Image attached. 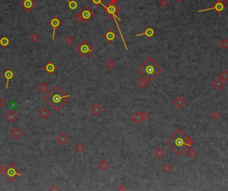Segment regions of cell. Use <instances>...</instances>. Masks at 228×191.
<instances>
[{
    "instance_id": "obj_40",
    "label": "cell",
    "mask_w": 228,
    "mask_h": 191,
    "mask_svg": "<svg viewBox=\"0 0 228 191\" xmlns=\"http://www.w3.org/2000/svg\"><path fill=\"white\" fill-rule=\"evenodd\" d=\"M66 41L68 45H71L74 43V39L72 37H71V36H69V37L66 39Z\"/></svg>"
},
{
    "instance_id": "obj_21",
    "label": "cell",
    "mask_w": 228,
    "mask_h": 191,
    "mask_svg": "<svg viewBox=\"0 0 228 191\" xmlns=\"http://www.w3.org/2000/svg\"><path fill=\"white\" fill-rule=\"evenodd\" d=\"M22 131L20 130L19 128L17 127H15L12 130L10 131V134H11V136L13 137L15 139H18L21 135H22Z\"/></svg>"
},
{
    "instance_id": "obj_9",
    "label": "cell",
    "mask_w": 228,
    "mask_h": 191,
    "mask_svg": "<svg viewBox=\"0 0 228 191\" xmlns=\"http://www.w3.org/2000/svg\"><path fill=\"white\" fill-rule=\"evenodd\" d=\"M19 4L27 12H29L36 5V2L34 0H22Z\"/></svg>"
},
{
    "instance_id": "obj_33",
    "label": "cell",
    "mask_w": 228,
    "mask_h": 191,
    "mask_svg": "<svg viewBox=\"0 0 228 191\" xmlns=\"http://www.w3.org/2000/svg\"><path fill=\"white\" fill-rule=\"evenodd\" d=\"M30 39L34 42V43H37V41L40 39V35H37L36 33H34L31 35V36L30 37Z\"/></svg>"
},
{
    "instance_id": "obj_37",
    "label": "cell",
    "mask_w": 228,
    "mask_h": 191,
    "mask_svg": "<svg viewBox=\"0 0 228 191\" xmlns=\"http://www.w3.org/2000/svg\"><path fill=\"white\" fill-rule=\"evenodd\" d=\"M141 115H142L143 119H147L150 117V114L147 111H144L141 113Z\"/></svg>"
},
{
    "instance_id": "obj_6",
    "label": "cell",
    "mask_w": 228,
    "mask_h": 191,
    "mask_svg": "<svg viewBox=\"0 0 228 191\" xmlns=\"http://www.w3.org/2000/svg\"><path fill=\"white\" fill-rule=\"evenodd\" d=\"M103 11L108 15L109 17H110L111 19H118L120 21H121V19L117 16V15L120 13V9L117 6L114 2L110 1V2L107 5H103Z\"/></svg>"
},
{
    "instance_id": "obj_16",
    "label": "cell",
    "mask_w": 228,
    "mask_h": 191,
    "mask_svg": "<svg viewBox=\"0 0 228 191\" xmlns=\"http://www.w3.org/2000/svg\"><path fill=\"white\" fill-rule=\"evenodd\" d=\"M173 104H174L176 107H178V109H181L185 104H186V101H185V100L184 99V98H182L181 96H179L177 99H176L174 100V101H173Z\"/></svg>"
},
{
    "instance_id": "obj_26",
    "label": "cell",
    "mask_w": 228,
    "mask_h": 191,
    "mask_svg": "<svg viewBox=\"0 0 228 191\" xmlns=\"http://www.w3.org/2000/svg\"><path fill=\"white\" fill-rule=\"evenodd\" d=\"M10 41L9 39L6 37V36H3L2 38L0 39V45L3 47H8V45L9 44Z\"/></svg>"
},
{
    "instance_id": "obj_8",
    "label": "cell",
    "mask_w": 228,
    "mask_h": 191,
    "mask_svg": "<svg viewBox=\"0 0 228 191\" xmlns=\"http://www.w3.org/2000/svg\"><path fill=\"white\" fill-rule=\"evenodd\" d=\"M225 9V5L224 4V3H219V2H216V3H215L213 6L211 7V8H207V9H201V10H199V11H198V13L204 12V11H210V10H212V9H215L217 13H221L224 11Z\"/></svg>"
},
{
    "instance_id": "obj_14",
    "label": "cell",
    "mask_w": 228,
    "mask_h": 191,
    "mask_svg": "<svg viewBox=\"0 0 228 191\" xmlns=\"http://www.w3.org/2000/svg\"><path fill=\"white\" fill-rule=\"evenodd\" d=\"M155 31L153 28H151V27H147L144 32L141 33L137 34L136 36L139 37V36H141V35H146L147 38L150 39L153 37V35H155Z\"/></svg>"
},
{
    "instance_id": "obj_27",
    "label": "cell",
    "mask_w": 228,
    "mask_h": 191,
    "mask_svg": "<svg viewBox=\"0 0 228 191\" xmlns=\"http://www.w3.org/2000/svg\"><path fill=\"white\" fill-rule=\"evenodd\" d=\"M154 154L158 158H161L165 154V151H164V149H162L161 147H158L154 151Z\"/></svg>"
},
{
    "instance_id": "obj_32",
    "label": "cell",
    "mask_w": 228,
    "mask_h": 191,
    "mask_svg": "<svg viewBox=\"0 0 228 191\" xmlns=\"http://www.w3.org/2000/svg\"><path fill=\"white\" fill-rule=\"evenodd\" d=\"M162 168V170H164V172H165V173H170V170L172 169V167H171V165H169L168 163H165V164H164V165H163L162 168Z\"/></svg>"
},
{
    "instance_id": "obj_1",
    "label": "cell",
    "mask_w": 228,
    "mask_h": 191,
    "mask_svg": "<svg viewBox=\"0 0 228 191\" xmlns=\"http://www.w3.org/2000/svg\"><path fill=\"white\" fill-rule=\"evenodd\" d=\"M167 145L180 156L193 144V140L185 135L181 129H178L166 142Z\"/></svg>"
},
{
    "instance_id": "obj_43",
    "label": "cell",
    "mask_w": 228,
    "mask_h": 191,
    "mask_svg": "<svg viewBox=\"0 0 228 191\" xmlns=\"http://www.w3.org/2000/svg\"><path fill=\"white\" fill-rule=\"evenodd\" d=\"M49 190L50 191H59V190H60V189H59L58 188H57V186H55V185H54V186H53L52 187H51V188H50V189H49Z\"/></svg>"
},
{
    "instance_id": "obj_2",
    "label": "cell",
    "mask_w": 228,
    "mask_h": 191,
    "mask_svg": "<svg viewBox=\"0 0 228 191\" xmlns=\"http://www.w3.org/2000/svg\"><path fill=\"white\" fill-rule=\"evenodd\" d=\"M69 99L70 95H66L57 85L44 97L45 101L55 111H59L69 101Z\"/></svg>"
},
{
    "instance_id": "obj_38",
    "label": "cell",
    "mask_w": 228,
    "mask_h": 191,
    "mask_svg": "<svg viewBox=\"0 0 228 191\" xmlns=\"http://www.w3.org/2000/svg\"><path fill=\"white\" fill-rule=\"evenodd\" d=\"M211 117L214 119H217L218 118L220 117V114L217 111H215L212 114H211Z\"/></svg>"
},
{
    "instance_id": "obj_5",
    "label": "cell",
    "mask_w": 228,
    "mask_h": 191,
    "mask_svg": "<svg viewBox=\"0 0 228 191\" xmlns=\"http://www.w3.org/2000/svg\"><path fill=\"white\" fill-rule=\"evenodd\" d=\"M75 50L83 57L86 58L90 55L91 53L94 50V47L87 40H83L77 46Z\"/></svg>"
},
{
    "instance_id": "obj_23",
    "label": "cell",
    "mask_w": 228,
    "mask_h": 191,
    "mask_svg": "<svg viewBox=\"0 0 228 191\" xmlns=\"http://www.w3.org/2000/svg\"><path fill=\"white\" fill-rule=\"evenodd\" d=\"M37 90L41 93L43 94L45 93L46 91H48L49 90V87H48V85H46L44 82H41L37 87Z\"/></svg>"
},
{
    "instance_id": "obj_4",
    "label": "cell",
    "mask_w": 228,
    "mask_h": 191,
    "mask_svg": "<svg viewBox=\"0 0 228 191\" xmlns=\"http://www.w3.org/2000/svg\"><path fill=\"white\" fill-rule=\"evenodd\" d=\"M3 174L11 182H14L18 176L22 175L19 170L12 162L9 163L8 167L3 170Z\"/></svg>"
},
{
    "instance_id": "obj_28",
    "label": "cell",
    "mask_w": 228,
    "mask_h": 191,
    "mask_svg": "<svg viewBox=\"0 0 228 191\" xmlns=\"http://www.w3.org/2000/svg\"><path fill=\"white\" fill-rule=\"evenodd\" d=\"M78 6V4L75 2V0H71V1H68V7L71 10H75L77 9Z\"/></svg>"
},
{
    "instance_id": "obj_12",
    "label": "cell",
    "mask_w": 228,
    "mask_h": 191,
    "mask_svg": "<svg viewBox=\"0 0 228 191\" xmlns=\"http://www.w3.org/2000/svg\"><path fill=\"white\" fill-rule=\"evenodd\" d=\"M43 69L47 73H48L49 74L51 75L57 70V66L53 63L51 61H48V63H46L45 65L43 67Z\"/></svg>"
},
{
    "instance_id": "obj_13",
    "label": "cell",
    "mask_w": 228,
    "mask_h": 191,
    "mask_svg": "<svg viewBox=\"0 0 228 191\" xmlns=\"http://www.w3.org/2000/svg\"><path fill=\"white\" fill-rule=\"evenodd\" d=\"M56 141L57 142H58L61 146H64L68 141L69 140V138L67 136V135L65 134L64 133H61L58 136L56 137Z\"/></svg>"
},
{
    "instance_id": "obj_20",
    "label": "cell",
    "mask_w": 228,
    "mask_h": 191,
    "mask_svg": "<svg viewBox=\"0 0 228 191\" xmlns=\"http://www.w3.org/2000/svg\"><path fill=\"white\" fill-rule=\"evenodd\" d=\"M50 115V113H49V111L48 109L45 108V107H42L38 112V115L42 119H45L49 117V115Z\"/></svg>"
},
{
    "instance_id": "obj_35",
    "label": "cell",
    "mask_w": 228,
    "mask_h": 191,
    "mask_svg": "<svg viewBox=\"0 0 228 191\" xmlns=\"http://www.w3.org/2000/svg\"><path fill=\"white\" fill-rule=\"evenodd\" d=\"M196 154H197V152H196L193 148H191V149H190V150L187 151V155L191 158L194 157Z\"/></svg>"
},
{
    "instance_id": "obj_24",
    "label": "cell",
    "mask_w": 228,
    "mask_h": 191,
    "mask_svg": "<svg viewBox=\"0 0 228 191\" xmlns=\"http://www.w3.org/2000/svg\"><path fill=\"white\" fill-rule=\"evenodd\" d=\"M98 167H99V168H100L101 170H103V171H106V170H107V168L109 167V164L106 160H102V161L99 163Z\"/></svg>"
},
{
    "instance_id": "obj_29",
    "label": "cell",
    "mask_w": 228,
    "mask_h": 191,
    "mask_svg": "<svg viewBox=\"0 0 228 191\" xmlns=\"http://www.w3.org/2000/svg\"><path fill=\"white\" fill-rule=\"evenodd\" d=\"M219 78H220L222 81H227L228 80V72L227 71H224L219 75Z\"/></svg>"
},
{
    "instance_id": "obj_36",
    "label": "cell",
    "mask_w": 228,
    "mask_h": 191,
    "mask_svg": "<svg viewBox=\"0 0 228 191\" xmlns=\"http://www.w3.org/2000/svg\"><path fill=\"white\" fill-rule=\"evenodd\" d=\"M74 19H75V22H77V23H81V22H82L83 19L82 17H81V14H80V13H79L75 15V16L74 17Z\"/></svg>"
},
{
    "instance_id": "obj_18",
    "label": "cell",
    "mask_w": 228,
    "mask_h": 191,
    "mask_svg": "<svg viewBox=\"0 0 228 191\" xmlns=\"http://www.w3.org/2000/svg\"><path fill=\"white\" fill-rule=\"evenodd\" d=\"M5 119L9 121V122L13 123L15 120L17 119V115L14 113L13 111H9L5 115Z\"/></svg>"
},
{
    "instance_id": "obj_17",
    "label": "cell",
    "mask_w": 228,
    "mask_h": 191,
    "mask_svg": "<svg viewBox=\"0 0 228 191\" xmlns=\"http://www.w3.org/2000/svg\"><path fill=\"white\" fill-rule=\"evenodd\" d=\"M90 110L95 115V116H97V115H99L100 114H101V112L103 111L102 107H101L100 105L98 104V103H95V104H94V105L92 107Z\"/></svg>"
},
{
    "instance_id": "obj_42",
    "label": "cell",
    "mask_w": 228,
    "mask_h": 191,
    "mask_svg": "<svg viewBox=\"0 0 228 191\" xmlns=\"http://www.w3.org/2000/svg\"><path fill=\"white\" fill-rule=\"evenodd\" d=\"M118 191H125V190H126V187H124V186H123V185H120V186H119V187L118 188Z\"/></svg>"
},
{
    "instance_id": "obj_11",
    "label": "cell",
    "mask_w": 228,
    "mask_h": 191,
    "mask_svg": "<svg viewBox=\"0 0 228 191\" xmlns=\"http://www.w3.org/2000/svg\"><path fill=\"white\" fill-rule=\"evenodd\" d=\"M103 37L109 43H112L118 38V35L112 29H109L104 34Z\"/></svg>"
},
{
    "instance_id": "obj_46",
    "label": "cell",
    "mask_w": 228,
    "mask_h": 191,
    "mask_svg": "<svg viewBox=\"0 0 228 191\" xmlns=\"http://www.w3.org/2000/svg\"><path fill=\"white\" fill-rule=\"evenodd\" d=\"M3 170H4V168H3V166H2V165L0 164V174H1L2 173H3Z\"/></svg>"
},
{
    "instance_id": "obj_3",
    "label": "cell",
    "mask_w": 228,
    "mask_h": 191,
    "mask_svg": "<svg viewBox=\"0 0 228 191\" xmlns=\"http://www.w3.org/2000/svg\"><path fill=\"white\" fill-rule=\"evenodd\" d=\"M138 71L148 82L153 81L162 72V68L152 58L149 57L138 69Z\"/></svg>"
},
{
    "instance_id": "obj_31",
    "label": "cell",
    "mask_w": 228,
    "mask_h": 191,
    "mask_svg": "<svg viewBox=\"0 0 228 191\" xmlns=\"http://www.w3.org/2000/svg\"><path fill=\"white\" fill-rule=\"evenodd\" d=\"M219 45L222 47L223 49H226L228 48V40L226 38H224V39H222L221 41V42L219 43Z\"/></svg>"
},
{
    "instance_id": "obj_44",
    "label": "cell",
    "mask_w": 228,
    "mask_h": 191,
    "mask_svg": "<svg viewBox=\"0 0 228 191\" xmlns=\"http://www.w3.org/2000/svg\"><path fill=\"white\" fill-rule=\"evenodd\" d=\"M4 104H5V101H3V100H2V99L0 98V109H1V108H2V107H3V105H4Z\"/></svg>"
},
{
    "instance_id": "obj_30",
    "label": "cell",
    "mask_w": 228,
    "mask_h": 191,
    "mask_svg": "<svg viewBox=\"0 0 228 191\" xmlns=\"http://www.w3.org/2000/svg\"><path fill=\"white\" fill-rule=\"evenodd\" d=\"M106 65L108 69H112L114 67H115V63L112 59H109L106 63Z\"/></svg>"
},
{
    "instance_id": "obj_47",
    "label": "cell",
    "mask_w": 228,
    "mask_h": 191,
    "mask_svg": "<svg viewBox=\"0 0 228 191\" xmlns=\"http://www.w3.org/2000/svg\"><path fill=\"white\" fill-rule=\"evenodd\" d=\"M176 2H178V3H181V2H182L183 0H175Z\"/></svg>"
},
{
    "instance_id": "obj_10",
    "label": "cell",
    "mask_w": 228,
    "mask_h": 191,
    "mask_svg": "<svg viewBox=\"0 0 228 191\" xmlns=\"http://www.w3.org/2000/svg\"><path fill=\"white\" fill-rule=\"evenodd\" d=\"M48 24L51 26L54 29V31H53V35H52V40L54 39L55 38V30H56L62 24V22H61V20L58 18V17H54L51 19L50 20L48 23Z\"/></svg>"
},
{
    "instance_id": "obj_19",
    "label": "cell",
    "mask_w": 228,
    "mask_h": 191,
    "mask_svg": "<svg viewBox=\"0 0 228 191\" xmlns=\"http://www.w3.org/2000/svg\"><path fill=\"white\" fill-rule=\"evenodd\" d=\"M224 85H225V81H222L220 78H217L213 83V86L218 91H220L224 87Z\"/></svg>"
},
{
    "instance_id": "obj_45",
    "label": "cell",
    "mask_w": 228,
    "mask_h": 191,
    "mask_svg": "<svg viewBox=\"0 0 228 191\" xmlns=\"http://www.w3.org/2000/svg\"><path fill=\"white\" fill-rule=\"evenodd\" d=\"M227 2V0H217V2H219V3H225Z\"/></svg>"
},
{
    "instance_id": "obj_34",
    "label": "cell",
    "mask_w": 228,
    "mask_h": 191,
    "mask_svg": "<svg viewBox=\"0 0 228 191\" xmlns=\"http://www.w3.org/2000/svg\"><path fill=\"white\" fill-rule=\"evenodd\" d=\"M84 148H85L84 145L81 143L77 144V145L75 146V149H76V151L78 152V153H81V152H82L84 150Z\"/></svg>"
},
{
    "instance_id": "obj_7",
    "label": "cell",
    "mask_w": 228,
    "mask_h": 191,
    "mask_svg": "<svg viewBox=\"0 0 228 191\" xmlns=\"http://www.w3.org/2000/svg\"><path fill=\"white\" fill-rule=\"evenodd\" d=\"M80 13L85 23H88L95 16V13L88 7H85Z\"/></svg>"
},
{
    "instance_id": "obj_25",
    "label": "cell",
    "mask_w": 228,
    "mask_h": 191,
    "mask_svg": "<svg viewBox=\"0 0 228 191\" xmlns=\"http://www.w3.org/2000/svg\"><path fill=\"white\" fill-rule=\"evenodd\" d=\"M137 85H138L141 89H144V88L148 85V81H147L145 78H141L137 82Z\"/></svg>"
},
{
    "instance_id": "obj_41",
    "label": "cell",
    "mask_w": 228,
    "mask_h": 191,
    "mask_svg": "<svg viewBox=\"0 0 228 191\" xmlns=\"http://www.w3.org/2000/svg\"><path fill=\"white\" fill-rule=\"evenodd\" d=\"M159 4L161 5V7L162 8H165L167 5L168 4V2H167V0H160L159 2Z\"/></svg>"
},
{
    "instance_id": "obj_22",
    "label": "cell",
    "mask_w": 228,
    "mask_h": 191,
    "mask_svg": "<svg viewBox=\"0 0 228 191\" xmlns=\"http://www.w3.org/2000/svg\"><path fill=\"white\" fill-rule=\"evenodd\" d=\"M132 119L133 120L134 122H135L136 123L139 124V122H141V121L143 120L142 115H141V113L139 111H136L135 113L133 114L132 116Z\"/></svg>"
},
{
    "instance_id": "obj_39",
    "label": "cell",
    "mask_w": 228,
    "mask_h": 191,
    "mask_svg": "<svg viewBox=\"0 0 228 191\" xmlns=\"http://www.w3.org/2000/svg\"><path fill=\"white\" fill-rule=\"evenodd\" d=\"M103 1V0H92V2L93 3H94L96 6H99L100 5H101L103 6V4L102 3Z\"/></svg>"
},
{
    "instance_id": "obj_15",
    "label": "cell",
    "mask_w": 228,
    "mask_h": 191,
    "mask_svg": "<svg viewBox=\"0 0 228 191\" xmlns=\"http://www.w3.org/2000/svg\"><path fill=\"white\" fill-rule=\"evenodd\" d=\"M3 77L7 79V83H6V87H5V89H8V87H9V82L11 79H12L14 77V72L12 71L10 69H8L5 71V73H3Z\"/></svg>"
}]
</instances>
